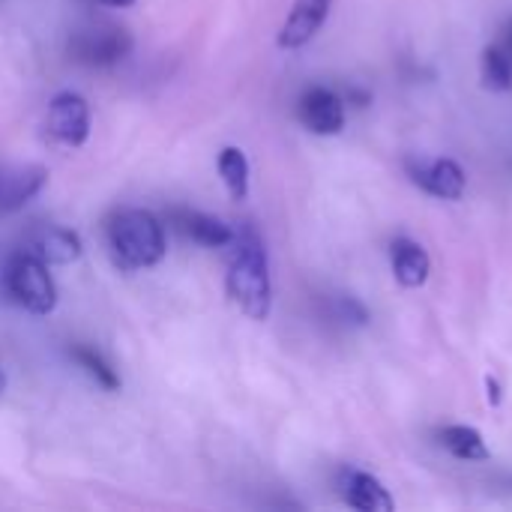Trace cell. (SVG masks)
I'll use <instances>...</instances> for the list:
<instances>
[{"mask_svg":"<svg viewBox=\"0 0 512 512\" xmlns=\"http://www.w3.org/2000/svg\"><path fill=\"white\" fill-rule=\"evenodd\" d=\"M234 255L225 273V291L252 321H267L273 309V285H270V261L264 240L252 225L234 234Z\"/></svg>","mask_w":512,"mask_h":512,"instance_id":"obj_1","label":"cell"},{"mask_svg":"<svg viewBox=\"0 0 512 512\" xmlns=\"http://www.w3.org/2000/svg\"><path fill=\"white\" fill-rule=\"evenodd\" d=\"M111 255L123 270L153 267L165 258V231L150 210H120L105 225Z\"/></svg>","mask_w":512,"mask_h":512,"instance_id":"obj_2","label":"cell"},{"mask_svg":"<svg viewBox=\"0 0 512 512\" xmlns=\"http://www.w3.org/2000/svg\"><path fill=\"white\" fill-rule=\"evenodd\" d=\"M6 297L30 315H48L57 306V288L48 264L33 252H15L3 267Z\"/></svg>","mask_w":512,"mask_h":512,"instance_id":"obj_3","label":"cell"},{"mask_svg":"<svg viewBox=\"0 0 512 512\" xmlns=\"http://www.w3.org/2000/svg\"><path fill=\"white\" fill-rule=\"evenodd\" d=\"M132 51V36L123 27L78 30L69 39V57L84 66H114Z\"/></svg>","mask_w":512,"mask_h":512,"instance_id":"obj_4","label":"cell"},{"mask_svg":"<svg viewBox=\"0 0 512 512\" xmlns=\"http://www.w3.org/2000/svg\"><path fill=\"white\" fill-rule=\"evenodd\" d=\"M408 177L429 195L444 198V201H459L465 195L468 177L465 168L450 159V156H438V159H405Z\"/></svg>","mask_w":512,"mask_h":512,"instance_id":"obj_5","label":"cell"},{"mask_svg":"<svg viewBox=\"0 0 512 512\" xmlns=\"http://www.w3.org/2000/svg\"><path fill=\"white\" fill-rule=\"evenodd\" d=\"M51 138L63 147H81L90 135V108L87 99L66 90L57 93L48 102V120H45Z\"/></svg>","mask_w":512,"mask_h":512,"instance_id":"obj_6","label":"cell"},{"mask_svg":"<svg viewBox=\"0 0 512 512\" xmlns=\"http://www.w3.org/2000/svg\"><path fill=\"white\" fill-rule=\"evenodd\" d=\"M300 123L315 135H339L345 129V102L330 87H309L297 105Z\"/></svg>","mask_w":512,"mask_h":512,"instance_id":"obj_7","label":"cell"},{"mask_svg":"<svg viewBox=\"0 0 512 512\" xmlns=\"http://www.w3.org/2000/svg\"><path fill=\"white\" fill-rule=\"evenodd\" d=\"M330 3L333 0H294L282 30H279V48L285 51H297L303 45H309L315 39V33L324 27L327 15H330Z\"/></svg>","mask_w":512,"mask_h":512,"instance_id":"obj_8","label":"cell"},{"mask_svg":"<svg viewBox=\"0 0 512 512\" xmlns=\"http://www.w3.org/2000/svg\"><path fill=\"white\" fill-rule=\"evenodd\" d=\"M48 171L42 165H3L0 168V216L21 210L42 192Z\"/></svg>","mask_w":512,"mask_h":512,"instance_id":"obj_9","label":"cell"},{"mask_svg":"<svg viewBox=\"0 0 512 512\" xmlns=\"http://www.w3.org/2000/svg\"><path fill=\"white\" fill-rule=\"evenodd\" d=\"M339 489H342V501H345L351 510H360V512L396 510L393 495H390V492L384 489V483H381L378 477H372L369 471H357V468L342 471Z\"/></svg>","mask_w":512,"mask_h":512,"instance_id":"obj_10","label":"cell"},{"mask_svg":"<svg viewBox=\"0 0 512 512\" xmlns=\"http://www.w3.org/2000/svg\"><path fill=\"white\" fill-rule=\"evenodd\" d=\"M390 267L402 288H423L432 273V258L417 240L396 237L390 243Z\"/></svg>","mask_w":512,"mask_h":512,"instance_id":"obj_11","label":"cell"},{"mask_svg":"<svg viewBox=\"0 0 512 512\" xmlns=\"http://www.w3.org/2000/svg\"><path fill=\"white\" fill-rule=\"evenodd\" d=\"M30 252L42 258L48 267H66L81 258L84 246H81V237L69 228H45L42 234H36Z\"/></svg>","mask_w":512,"mask_h":512,"instance_id":"obj_12","label":"cell"},{"mask_svg":"<svg viewBox=\"0 0 512 512\" xmlns=\"http://www.w3.org/2000/svg\"><path fill=\"white\" fill-rule=\"evenodd\" d=\"M438 441L459 462H489L492 459L483 435L474 426H444L438 432Z\"/></svg>","mask_w":512,"mask_h":512,"instance_id":"obj_13","label":"cell"},{"mask_svg":"<svg viewBox=\"0 0 512 512\" xmlns=\"http://www.w3.org/2000/svg\"><path fill=\"white\" fill-rule=\"evenodd\" d=\"M177 225L186 237L210 249H222L234 243V231L222 219L207 216V213H177Z\"/></svg>","mask_w":512,"mask_h":512,"instance_id":"obj_14","label":"cell"},{"mask_svg":"<svg viewBox=\"0 0 512 512\" xmlns=\"http://www.w3.org/2000/svg\"><path fill=\"white\" fill-rule=\"evenodd\" d=\"M219 174L234 201H243L249 195V159L240 147H225L219 153Z\"/></svg>","mask_w":512,"mask_h":512,"instance_id":"obj_15","label":"cell"},{"mask_svg":"<svg viewBox=\"0 0 512 512\" xmlns=\"http://www.w3.org/2000/svg\"><path fill=\"white\" fill-rule=\"evenodd\" d=\"M480 78L489 90L504 93L512 90V57L498 48V45H486L480 54Z\"/></svg>","mask_w":512,"mask_h":512,"instance_id":"obj_16","label":"cell"},{"mask_svg":"<svg viewBox=\"0 0 512 512\" xmlns=\"http://www.w3.org/2000/svg\"><path fill=\"white\" fill-rule=\"evenodd\" d=\"M69 357L102 387V390H117L120 387V378H117V372L111 369V363L99 354V351H93V348H87V345H75L72 351H69Z\"/></svg>","mask_w":512,"mask_h":512,"instance_id":"obj_17","label":"cell"},{"mask_svg":"<svg viewBox=\"0 0 512 512\" xmlns=\"http://www.w3.org/2000/svg\"><path fill=\"white\" fill-rule=\"evenodd\" d=\"M336 309H339V318H342V321H351V324H360V327L369 321L366 306H363V303H357L354 297H342V300L336 303Z\"/></svg>","mask_w":512,"mask_h":512,"instance_id":"obj_18","label":"cell"},{"mask_svg":"<svg viewBox=\"0 0 512 512\" xmlns=\"http://www.w3.org/2000/svg\"><path fill=\"white\" fill-rule=\"evenodd\" d=\"M486 399H489V405L492 408H498L501 405V384H498V378L495 375H486Z\"/></svg>","mask_w":512,"mask_h":512,"instance_id":"obj_19","label":"cell"},{"mask_svg":"<svg viewBox=\"0 0 512 512\" xmlns=\"http://www.w3.org/2000/svg\"><path fill=\"white\" fill-rule=\"evenodd\" d=\"M96 3H102V6H114V9H126V6H132L135 0H96Z\"/></svg>","mask_w":512,"mask_h":512,"instance_id":"obj_20","label":"cell"},{"mask_svg":"<svg viewBox=\"0 0 512 512\" xmlns=\"http://www.w3.org/2000/svg\"><path fill=\"white\" fill-rule=\"evenodd\" d=\"M507 45H510V54H512V21H510V27H507Z\"/></svg>","mask_w":512,"mask_h":512,"instance_id":"obj_21","label":"cell"},{"mask_svg":"<svg viewBox=\"0 0 512 512\" xmlns=\"http://www.w3.org/2000/svg\"><path fill=\"white\" fill-rule=\"evenodd\" d=\"M3 390H6V375L0 372V396H3Z\"/></svg>","mask_w":512,"mask_h":512,"instance_id":"obj_22","label":"cell"}]
</instances>
